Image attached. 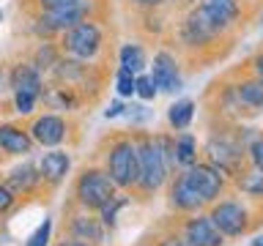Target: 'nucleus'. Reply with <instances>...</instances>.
Wrapping results in <instances>:
<instances>
[{"instance_id": "1", "label": "nucleus", "mask_w": 263, "mask_h": 246, "mask_svg": "<svg viewBox=\"0 0 263 246\" xmlns=\"http://www.w3.org/2000/svg\"><path fill=\"white\" fill-rule=\"evenodd\" d=\"M137 142V161H140V175L137 189L143 194H154L167 183L170 172L176 170L173 159V137L167 134H145L140 131L135 137Z\"/></svg>"}, {"instance_id": "2", "label": "nucleus", "mask_w": 263, "mask_h": 246, "mask_svg": "<svg viewBox=\"0 0 263 246\" xmlns=\"http://www.w3.org/2000/svg\"><path fill=\"white\" fill-rule=\"evenodd\" d=\"M255 137H258L255 129H236V134H230V131H214L203 145L205 161L214 164L225 178H236L247 167V161H250L247 159V148H250Z\"/></svg>"}, {"instance_id": "3", "label": "nucleus", "mask_w": 263, "mask_h": 246, "mask_svg": "<svg viewBox=\"0 0 263 246\" xmlns=\"http://www.w3.org/2000/svg\"><path fill=\"white\" fill-rule=\"evenodd\" d=\"M58 47H61V52L66 57H74V60H82V63H93L104 49V30L96 16H88V19L77 22L66 33H61L58 36Z\"/></svg>"}, {"instance_id": "4", "label": "nucleus", "mask_w": 263, "mask_h": 246, "mask_svg": "<svg viewBox=\"0 0 263 246\" xmlns=\"http://www.w3.org/2000/svg\"><path fill=\"white\" fill-rule=\"evenodd\" d=\"M222 36H228L225 30H219L217 25L211 22V16L203 11L200 6L186 8V14L181 16L178 25V44L186 49V52H203V49H211Z\"/></svg>"}, {"instance_id": "5", "label": "nucleus", "mask_w": 263, "mask_h": 246, "mask_svg": "<svg viewBox=\"0 0 263 246\" xmlns=\"http://www.w3.org/2000/svg\"><path fill=\"white\" fill-rule=\"evenodd\" d=\"M104 170L118 189L137 186L140 161H137V142L135 137H115L104 156Z\"/></svg>"}, {"instance_id": "6", "label": "nucleus", "mask_w": 263, "mask_h": 246, "mask_svg": "<svg viewBox=\"0 0 263 246\" xmlns=\"http://www.w3.org/2000/svg\"><path fill=\"white\" fill-rule=\"evenodd\" d=\"M115 186L112 178L107 175V170L102 167H88L80 172L77 183H74V197H77L80 208L85 211H102L107 202L115 197Z\"/></svg>"}, {"instance_id": "7", "label": "nucleus", "mask_w": 263, "mask_h": 246, "mask_svg": "<svg viewBox=\"0 0 263 246\" xmlns=\"http://www.w3.org/2000/svg\"><path fill=\"white\" fill-rule=\"evenodd\" d=\"M209 216L225 238H241L252 224L250 208L241 200H236V197H219L217 202H211Z\"/></svg>"}, {"instance_id": "8", "label": "nucleus", "mask_w": 263, "mask_h": 246, "mask_svg": "<svg viewBox=\"0 0 263 246\" xmlns=\"http://www.w3.org/2000/svg\"><path fill=\"white\" fill-rule=\"evenodd\" d=\"M181 178L186 180V186L192 189L205 205L217 202L228 189V178L209 161H197V164H192V167L181 170Z\"/></svg>"}, {"instance_id": "9", "label": "nucleus", "mask_w": 263, "mask_h": 246, "mask_svg": "<svg viewBox=\"0 0 263 246\" xmlns=\"http://www.w3.org/2000/svg\"><path fill=\"white\" fill-rule=\"evenodd\" d=\"M151 79L159 93L176 96L178 90H184V74H181V63L170 49H159L151 60Z\"/></svg>"}, {"instance_id": "10", "label": "nucleus", "mask_w": 263, "mask_h": 246, "mask_svg": "<svg viewBox=\"0 0 263 246\" xmlns=\"http://www.w3.org/2000/svg\"><path fill=\"white\" fill-rule=\"evenodd\" d=\"M28 131H30L33 142H39L44 148H58L66 137H69V120H66L63 115L44 112V115H39V118H33Z\"/></svg>"}, {"instance_id": "11", "label": "nucleus", "mask_w": 263, "mask_h": 246, "mask_svg": "<svg viewBox=\"0 0 263 246\" xmlns=\"http://www.w3.org/2000/svg\"><path fill=\"white\" fill-rule=\"evenodd\" d=\"M181 235L192 246H225V235L217 230L209 213H189V219L181 227Z\"/></svg>"}, {"instance_id": "12", "label": "nucleus", "mask_w": 263, "mask_h": 246, "mask_svg": "<svg viewBox=\"0 0 263 246\" xmlns=\"http://www.w3.org/2000/svg\"><path fill=\"white\" fill-rule=\"evenodd\" d=\"M197 6L211 16V22L219 30H236L244 16V0H197Z\"/></svg>"}, {"instance_id": "13", "label": "nucleus", "mask_w": 263, "mask_h": 246, "mask_svg": "<svg viewBox=\"0 0 263 246\" xmlns=\"http://www.w3.org/2000/svg\"><path fill=\"white\" fill-rule=\"evenodd\" d=\"M8 88H11V93H30V96L41 98V93H44V77H41V71L33 63H16L8 71Z\"/></svg>"}, {"instance_id": "14", "label": "nucleus", "mask_w": 263, "mask_h": 246, "mask_svg": "<svg viewBox=\"0 0 263 246\" xmlns=\"http://www.w3.org/2000/svg\"><path fill=\"white\" fill-rule=\"evenodd\" d=\"M0 151L8 156H25L33 151V137L28 129L14 123H0Z\"/></svg>"}, {"instance_id": "15", "label": "nucleus", "mask_w": 263, "mask_h": 246, "mask_svg": "<svg viewBox=\"0 0 263 246\" xmlns=\"http://www.w3.org/2000/svg\"><path fill=\"white\" fill-rule=\"evenodd\" d=\"M170 208L178 213H200V208H205V202L186 186L181 172L170 180Z\"/></svg>"}, {"instance_id": "16", "label": "nucleus", "mask_w": 263, "mask_h": 246, "mask_svg": "<svg viewBox=\"0 0 263 246\" xmlns=\"http://www.w3.org/2000/svg\"><path fill=\"white\" fill-rule=\"evenodd\" d=\"M69 170H71V156L66 151H49V153L41 156V161H39L41 180H47V183H52V186L61 183V180L69 175Z\"/></svg>"}, {"instance_id": "17", "label": "nucleus", "mask_w": 263, "mask_h": 246, "mask_svg": "<svg viewBox=\"0 0 263 246\" xmlns=\"http://www.w3.org/2000/svg\"><path fill=\"white\" fill-rule=\"evenodd\" d=\"M236 85V93L238 98H241V104L247 107V112H263V79L258 77H241V79H236L233 82Z\"/></svg>"}, {"instance_id": "18", "label": "nucleus", "mask_w": 263, "mask_h": 246, "mask_svg": "<svg viewBox=\"0 0 263 246\" xmlns=\"http://www.w3.org/2000/svg\"><path fill=\"white\" fill-rule=\"evenodd\" d=\"M71 235L85 243H104V224H102V219L82 213V216L71 219Z\"/></svg>"}, {"instance_id": "19", "label": "nucleus", "mask_w": 263, "mask_h": 246, "mask_svg": "<svg viewBox=\"0 0 263 246\" xmlns=\"http://www.w3.org/2000/svg\"><path fill=\"white\" fill-rule=\"evenodd\" d=\"M217 110H219V115L222 118H228V120H241L244 115H250L247 112V107L241 104V98H238V93H236V85L230 82V85H222L219 88V93H217Z\"/></svg>"}, {"instance_id": "20", "label": "nucleus", "mask_w": 263, "mask_h": 246, "mask_svg": "<svg viewBox=\"0 0 263 246\" xmlns=\"http://www.w3.org/2000/svg\"><path fill=\"white\" fill-rule=\"evenodd\" d=\"M145 66H148V55H145L143 44H137V41L121 44V49H118V69L132 71V74H143Z\"/></svg>"}, {"instance_id": "21", "label": "nucleus", "mask_w": 263, "mask_h": 246, "mask_svg": "<svg viewBox=\"0 0 263 246\" xmlns=\"http://www.w3.org/2000/svg\"><path fill=\"white\" fill-rule=\"evenodd\" d=\"M173 159H176V167L186 170L197 164V139L189 131H178V137H173Z\"/></svg>"}, {"instance_id": "22", "label": "nucleus", "mask_w": 263, "mask_h": 246, "mask_svg": "<svg viewBox=\"0 0 263 246\" xmlns=\"http://www.w3.org/2000/svg\"><path fill=\"white\" fill-rule=\"evenodd\" d=\"M195 110H197V104L192 101V98H178V101H173L167 107V123H170V129L186 131L189 126H192V120H195Z\"/></svg>"}, {"instance_id": "23", "label": "nucleus", "mask_w": 263, "mask_h": 246, "mask_svg": "<svg viewBox=\"0 0 263 246\" xmlns=\"http://www.w3.org/2000/svg\"><path fill=\"white\" fill-rule=\"evenodd\" d=\"M39 180H41L39 167H33V164L25 161L22 167H14L11 170V175H8V186H11L16 194H20V192L25 194V192H30V189H36Z\"/></svg>"}, {"instance_id": "24", "label": "nucleus", "mask_w": 263, "mask_h": 246, "mask_svg": "<svg viewBox=\"0 0 263 246\" xmlns=\"http://www.w3.org/2000/svg\"><path fill=\"white\" fill-rule=\"evenodd\" d=\"M233 180L244 197H252V200H260L263 197V170L250 164V170H241Z\"/></svg>"}, {"instance_id": "25", "label": "nucleus", "mask_w": 263, "mask_h": 246, "mask_svg": "<svg viewBox=\"0 0 263 246\" xmlns=\"http://www.w3.org/2000/svg\"><path fill=\"white\" fill-rule=\"evenodd\" d=\"M63 57V52H61V47L58 44H52V41H41V44L36 47V52H33V66H36L39 71H52L55 69V63Z\"/></svg>"}, {"instance_id": "26", "label": "nucleus", "mask_w": 263, "mask_h": 246, "mask_svg": "<svg viewBox=\"0 0 263 246\" xmlns=\"http://www.w3.org/2000/svg\"><path fill=\"white\" fill-rule=\"evenodd\" d=\"M135 90H137V74L123 69L115 71V93H118V98H132Z\"/></svg>"}, {"instance_id": "27", "label": "nucleus", "mask_w": 263, "mask_h": 246, "mask_svg": "<svg viewBox=\"0 0 263 246\" xmlns=\"http://www.w3.org/2000/svg\"><path fill=\"white\" fill-rule=\"evenodd\" d=\"M126 202H129V200H126L123 194H115L112 200L107 202L102 211H99V213H102V216H99V219H102V224H104V227H115V221H118V211H121Z\"/></svg>"}, {"instance_id": "28", "label": "nucleus", "mask_w": 263, "mask_h": 246, "mask_svg": "<svg viewBox=\"0 0 263 246\" xmlns=\"http://www.w3.org/2000/svg\"><path fill=\"white\" fill-rule=\"evenodd\" d=\"M135 96L140 98V101H154L156 96H159V90H156L154 85V79H151V74L143 71V74H137V90H135Z\"/></svg>"}, {"instance_id": "29", "label": "nucleus", "mask_w": 263, "mask_h": 246, "mask_svg": "<svg viewBox=\"0 0 263 246\" xmlns=\"http://www.w3.org/2000/svg\"><path fill=\"white\" fill-rule=\"evenodd\" d=\"M49 235H52V219H44L36 230H33V235L28 238L25 246H49Z\"/></svg>"}, {"instance_id": "30", "label": "nucleus", "mask_w": 263, "mask_h": 246, "mask_svg": "<svg viewBox=\"0 0 263 246\" xmlns=\"http://www.w3.org/2000/svg\"><path fill=\"white\" fill-rule=\"evenodd\" d=\"M151 110L145 107V101L143 104H126V112H123V118H129L135 126H143V123H148L151 120Z\"/></svg>"}, {"instance_id": "31", "label": "nucleus", "mask_w": 263, "mask_h": 246, "mask_svg": "<svg viewBox=\"0 0 263 246\" xmlns=\"http://www.w3.org/2000/svg\"><path fill=\"white\" fill-rule=\"evenodd\" d=\"M39 98L30 96V93H14V110L20 115H33V110H36Z\"/></svg>"}, {"instance_id": "32", "label": "nucleus", "mask_w": 263, "mask_h": 246, "mask_svg": "<svg viewBox=\"0 0 263 246\" xmlns=\"http://www.w3.org/2000/svg\"><path fill=\"white\" fill-rule=\"evenodd\" d=\"M247 159H250L252 167L263 170V134H258V137L250 142V148H247Z\"/></svg>"}, {"instance_id": "33", "label": "nucleus", "mask_w": 263, "mask_h": 246, "mask_svg": "<svg viewBox=\"0 0 263 246\" xmlns=\"http://www.w3.org/2000/svg\"><path fill=\"white\" fill-rule=\"evenodd\" d=\"M14 202H16V192H14L8 183H0V216L11 211Z\"/></svg>"}, {"instance_id": "34", "label": "nucleus", "mask_w": 263, "mask_h": 246, "mask_svg": "<svg viewBox=\"0 0 263 246\" xmlns=\"http://www.w3.org/2000/svg\"><path fill=\"white\" fill-rule=\"evenodd\" d=\"M85 0H36V11H55V8H66V6H77Z\"/></svg>"}, {"instance_id": "35", "label": "nucleus", "mask_w": 263, "mask_h": 246, "mask_svg": "<svg viewBox=\"0 0 263 246\" xmlns=\"http://www.w3.org/2000/svg\"><path fill=\"white\" fill-rule=\"evenodd\" d=\"M135 8H140V11H159V8L170 6L173 0H129Z\"/></svg>"}, {"instance_id": "36", "label": "nucleus", "mask_w": 263, "mask_h": 246, "mask_svg": "<svg viewBox=\"0 0 263 246\" xmlns=\"http://www.w3.org/2000/svg\"><path fill=\"white\" fill-rule=\"evenodd\" d=\"M123 112H126V104H123V98H115V101L107 104L104 118H107V120H115V118H123Z\"/></svg>"}, {"instance_id": "37", "label": "nucleus", "mask_w": 263, "mask_h": 246, "mask_svg": "<svg viewBox=\"0 0 263 246\" xmlns=\"http://www.w3.org/2000/svg\"><path fill=\"white\" fill-rule=\"evenodd\" d=\"M250 74L258 77V79H263V49H258V52L250 57Z\"/></svg>"}, {"instance_id": "38", "label": "nucleus", "mask_w": 263, "mask_h": 246, "mask_svg": "<svg viewBox=\"0 0 263 246\" xmlns=\"http://www.w3.org/2000/svg\"><path fill=\"white\" fill-rule=\"evenodd\" d=\"M159 246H192V243H189L181 233H170V235L159 238Z\"/></svg>"}, {"instance_id": "39", "label": "nucleus", "mask_w": 263, "mask_h": 246, "mask_svg": "<svg viewBox=\"0 0 263 246\" xmlns=\"http://www.w3.org/2000/svg\"><path fill=\"white\" fill-rule=\"evenodd\" d=\"M6 88H8V71L3 69V66H0V96L6 93Z\"/></svg>"}, {"instance_id": "40", "label": "nucleus", "mask_w": 263, "mask_h": 246, "mask_svg": "<svg viewBox=\"0 0 263 246\" xmlns=\"http://www.w3.org/2000/svg\"><path fill=\"white\" fill-rule=\"evenodd\" d=\"M58 246H88L85 241H77V238H71V241H61Z\"/></svg>"}, {"instance_id": "41", "label": "nucleus", "mask_w": 263, "mask_h": 246, "mask_svg": "<svg viewBox=\"0 0 263 246\" xmlns=\"http://www.w3.org/2000/svg\"><path fill=\"white\" fill-rule=\"evenodd\" d=\"M252 246H263V235H260V238H255V241H252Z\"/></svg>"}, {"instance_id": "42", "label": "nucleus", "mask_w": 263, "mask_h": 246, "mask_svg": "<svg viewBox=\"0 0 263 246\" xmlns=\"http://www.w3.org/2000/svg\"><path fill=\"white\" fill-rule=\"evenodd\" d=\"M260 36H263V16H260Z\"/></svg>"}, {"instance_id": "43", "label": "nucleus", "mask_w": 263, "mask_h": 246, "mask_svg": "<svg viewBox=\"0 0 263 246\" xmlns=\"http://www.w3.org/2000/svg\"><path fill=\"white\" fill-rule=\"evenodd\" d=\"M0 22H3V11H0Z\"/></svg>"}]
</instances>
